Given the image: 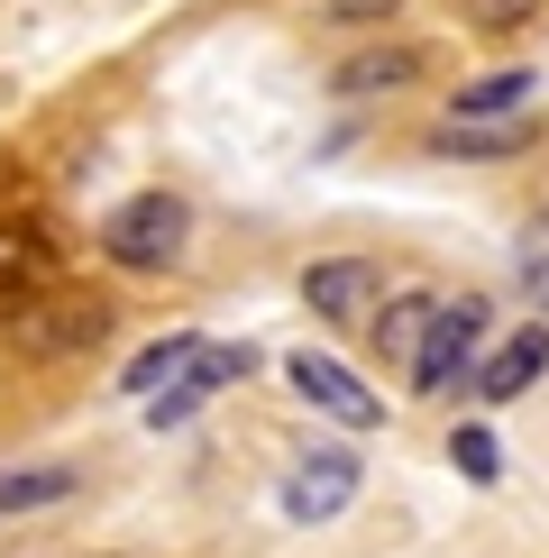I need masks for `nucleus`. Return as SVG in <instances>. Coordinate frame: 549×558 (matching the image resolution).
<instances>
[{
    "mask_svg": "<svg viewBox=\"0 0 549 558\" xmlns=\"http://www.w3.org/2000/svg\"><path fill=\"white\" fill-rule=\"evenodd\" d=\"M449 458H457V476H467V485H495V476H503V449H495L486 422H457V430H449Z\"/></svg>",
    "mask_w": 549,
    "mask_h": 558,
    "instance_id": "2eb2a0df",
    "label": "nucleus"
},
{
    "mask_svg": "<svg viewBox=\"0 0 549 558\" xmlns=\"http://www.w3.org/2000/svg\"><path fill=\"white\" fill-rule=\"evenodd\" d=\"M202 348H211V339H193V330H166V339H147V348H137V357L120 366V393L156 403L166 385H183V376H193V357H202Z\"/></svg>",
    "mask_w": 549,
    "mask_h": 558,
    "instance_id": "f8f14e48",
    "label": "nucleus"
},
{
    "mask_svg": "<svg viewBox=\"0 0 549 558\" xmlns=\"http://www.w3.org/2000/svg\"><path fill=\"white\" fill-rule=\"evenodd\" d=\"M357 485H366L357 449H349V439H320V449H303V458L284 468V485H274V504H284V522L320 531V522H339V513L357 504Z\"/></svg>",
    "mask_w": 549,
    "mask_h": 558,
    "instance_id": "7ed1b4c3",
    "label": "nucleus"
},
{
    "mask_svg": "<svg viewBox=\"0 0 549 558\" xmlns=\"http://www.w3.org/2000/svg\"><path fill=\"white\" fill-rule=\"evenodd\" d=\"M440 156H467V166H495V156H522L532 147V120H440L430 129Z\"/></svg>",
    "mask_w": 549,
    "mask_h": 558,
    "instance_id": "4468645a",
    "label": "nucleus"
},
{
    "mask_svg": "<svg viewBox=\"0 0 549 558\" xmlns=\"http://www.w3.org/2000/svg\"><path fill=\"white\" fill-rule=\"evenodd\" d=\"M430 320H440V293H422V284H403V293H385V312L366 320V330H376V357H394L403 376H412V357H422V339H430Z\"/></svg>",
    "mask_w": 549,
    "mask_h": 558,
    "instance_id": "9b49d317",
    "label": "nucleus"
},
{
    "mask_svg": "<svg viewBox=\"0 0 549 558\" xmlns=\"http://www.w3.org/2000/svg\"><path fill=\"white\" fill-rule=\"evenodd\" d=\"M532 101H540V64H503V74L449 92V120H532Z\"/></svg>",
    "mask_w": 549,
    "mask_h": 558,
    "instance_id": "1a4fd4ad",
    "label": "nucleus"
},
{
    "mask_svg": "<svg viewBox=\"0 0 549 558\" xmlns=\"http://www.w3.org/2000/svg\"><path fill=\"white\" fill-rule=\"evenodd\" d=\"M522 284H532V302H540V312H549V239L532 247V257H522Z\"/></svg>",
    "mask_w": 549,
    "mask_h": 558,
    "instance_id": "6ab92c4d",
    "label": "nucleus"
},
{
    "mask_svg": "<svg viewBox=\"0 0 549 558\" xmlns=\"http://www.w3.org/2000/svg\"><path fill=\"white\" fill-rule=\"evenodd\" d=\"M486 348H495V302H486V293H457V302H440V320H430L422 357H412V393H430V403H440V393L476 385Z\"/></svg>",
    "mask_w": 549,
    "mask_h": 558,
    "instance_id": "f03ea898",
    "label": "nucleus"
},
{
    "mask_svg": "<svg viewBox=\"0 0 549 558\" xmlns=\"http://www.w3.org/2000/svg\"><path fill=\"white\" fill-rule=\"evenodd\" d=\"M193 247V202L183 193H129L101 211V257L120 275H166Z\"/></svg>",
    "mask_w": 549,
    "mask_h": 558,
    "instance_id": "f257e3e1",
    "label": "nucleus"
},
{
    "mask_svg": "<svg viewBox=\"0 0 549 558\" xmlns=\"http://www.w3.org/2000/svg\"><path fill=\"white\" fill-rule=\"evenodd\" d=\"M540 10H549V0H467V28L476 37H513V28H532Z\"/></svg>",
    "mask_w": 549,
    "mask_h": 558,
    "instance_id": "dca6fc26",
    "label": "nucleus"
},
{
    "mask_svg": "<svg viewBox=\"0 0 549 558\" xmlns=\"http://www.w3.org/2000/svg\"><path fill=\"white\" fill-rule=\"evenodd\" d=\"M303 312L349 330V320H376L385 312V266L376 257H312L303 266Z\"/></svg>",
    "mask_w": 549,
    "mask_h": 558,
    "instance_id": "39448f33",
    "label": "nucleus"
},
{
    "mask_svg": "<svg viewBox=\"0 0 549 558\" xmlns=\"http://www.w3.org/2000/svg\"><path fill=\"white\" fill-rule=\"evenodd\" d=\"M46 275V239L37 229H0V284H37Z\"/></svg>",
    "mask_w": 549,
    "mask_h": 558,
    "instance_id": "f3484780",
    "label": "nucleus"
},
{
    "mask_svg": "<svg viewBox=\"0 0 549 558\" xmlns=\"http://www.w3.org/2000/svg\"><path fill=\"white\" fill-rule=\"evenodd\" d=\"M247 376H257V348H247V339H229V348H220V339H211V348L193 357V376L166 385V393L147 403V430H183V422H193V412L211 403L220 385H247Z\"/></svg>",
    "mask_w": 549,
    "mask_h": 558,
    "instance_id": "423d86ee",
    "label": "nucleus"
},
{
    "mask_svg": "<svg viewBox=\"0 0 549 558\" xmlns=\"http://www.w3.org/2000/svg\"><path fill=\"white\" fill-rule=\"evenodd\" d=\"M284 385L303 393L320 422H339V430H385V393H376V385H357L349 366L320 357V348H293V357H284Z\"/></svg>",
    "mask_w": 549,
    "mask_h": 558,
    "instance_id": "20e7f679",
    "label": "nucleus"
},
{
    "mask_svg": "<svg viewBox=\"0 0 549 558\" xmlns=\"http://www.w3.org/2000/svg\"><path fill=\"white\" fill-rule=\"evenodd\" d=\"M549 376V320H522V330H503L486 348V366H476V393L486 403H513V393H532Z\"/></svg>",
    "mask_w": 549,
    "mask_h": 558,
    "instance_id": "6e6552de",
    "label": "nucleus"
},
{
    "mask_svg": "<svg viewBox=\"0 0 549 558\" xmlns=\"http://www.w3.org/2000/svg\"><path fill=\"white\" fill-rule=\"evenodd\" d=\"M422 74H430V46L385 37V46H357V56H339V64H330V92H339V101H385V92H412Z\"/></svg>",
    "mask_w": 549,
    "mask_h": 558,
    "instance_id": "0eeeda50",
    "label": "nucleus"
},
{
    "mask_svg": "<svg viewBox=\"0 0 549 558\" xmlns=\"http://www.w3.org/2000/svg\"><path fill=\"white\" fill-rule=\"evenodd\" d=\"M83 495V468L64 458H37V468H0V513H56V504Z\"/></svg>",
    "mask_w": 549,
    "mask_h": 558,
    "instance_id": "ddd939ff",
    "label": "nucleus"
},
{
    "mask_svg": "<svg viewBox=\"0 0 549 558\" xmlns=\"http://www.w3.org/2000/svg\"><path fill=\"white\" fill-rule=\"evenodd\" d=\"M403 0H320V19L330 28H376V19H394Z\"/></svg>",
    "mask_w": 549,
    "mask_h": 558,
    "instance_id": "a211bd4d",
    "label": "nucleus"
},
{
    "mask_svg": "<svg viewBox=\"0 0 549 558\" xmlns=\"http://www.w3.org/2000/svg\"><path fill=\"white\" fill-rule=\"evenodd\" d=\"M10 330H19L28 357H64V348H91V339H101L110 312H101V302H46V312H19Z\"/></svg>",
    "mask_w": 549,
    "mask_h": 558,
    "instance_id": "9d476101",
    "label": "nucleus"
}]
</instances>
